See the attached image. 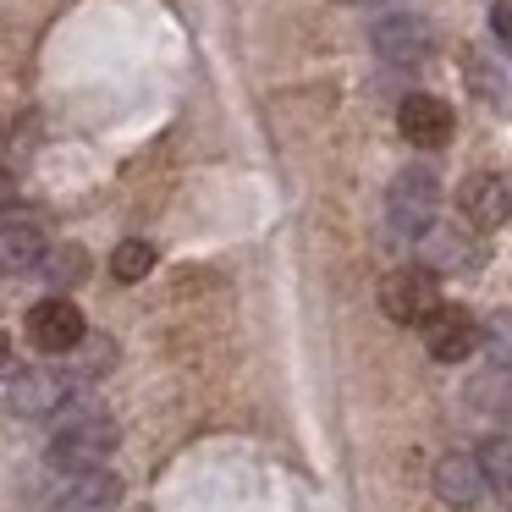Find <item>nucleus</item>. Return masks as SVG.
<instances>
[{"label": "nucleus", "mask_w": 512, "mask_h": 512, "mask_svg": "<svg viewBox=\"0 0 512 512\" xmlns=\"http://www.w3.org/2000/svg\"><path fill=\"white\" fill-rule=\"evenodd\" d=\"M12 364H17V358H12V342H6V336H0V380L12 375Z\"/></svg>", "instance_id": "nucleus-21"}, {"label": "nucleus", "mask_w": 512, "mask_h": 512, "mask_svg": "<svg viewBox=\"0 0 512 512\" xmlns=\"http://www.w3.org/2000/svg\"><path fill=\"white\" fill-rule=\"evenodd\" d=\"M490 34L501 50H512V0H490Z\"/></svg>", "instance_id": "nucleus-19"}, {"label": "nucleus", "mask_w": 512, "mask_h": 512, "mask_svg": "<svg viewBox=\"0 0 512 512\" xmlns=\"http://www.w3.org/2000/svg\"><path fill=\"white\" fill-rule=\"evenodd\" d=\"M507 512H512V507H507Z\"/></svg>", "instance_id": "nucleus-23"}, {"label": "nucleus", "mask_w": 512, "mask_h": 512, "mask_svg": "<svg viewBox=\"0 0 512 512\" xmlns=\"http://www.w3.org/2000/svg\"><path fill=\"white\" fill-rule=\"evenodd\" d=\"M39 276H45L56 292H67V287H78V281L89 276V254H83L78 243H67V248H50V254H45V265H39Z\"/></svg>", "instance_id": "nucleus-16"}, {"label": "nucleus", "mask_w": 512, "mask_h": 512, "mask_svg": "<svg viewBox=\"0 0 512 512\" xmlns=\"http://www.w3.org/2000/svg\"><path fill=\"white\" fill-rule=\"evenodd\" d=\"M116 496H122V485L111 474H83V479H72L61 507L67 512H105V507H116Z\"/></svg>", "instance_id": "nucleus-15"}, {"label": "nucleus", "mask_w": 512, "mask_h": 512, "mask_svg": "<svg viewBox=\"0 0 512 512\" xmlns=\"http://www.w3.org/2000/svg\"><path fill=\"white\" fill-rule=\"evenodd\" d=\"M111 452H116V424L94 408L72 413V419L50 435V468H61V474H72V479L100 474Z\"/></svg>", "instance_id": "nucleus-1"}, {"label": "nucleus", "mask_w": 512, "mask_h": 512, "mask_svg": "<svg viewBox=\"0 0 512 512\" xmlns=\"http://www.w3.org/2000/svg\"><path fill=\"white\" fill-rule=\"evenodd\" d=\"M468 397H474V408H485L512 435V380H479V386H468Z\"/></svg>", "instance_id": "nucleus-18"}, {"label": "nucleus", "mask_w": 512, "mask_h": 512, "mask_svg": "<svg viewBox=\"0 0 512 512\" xmlns=\"http://www.w3.org/2000/svg\"><path fill=\"white\" fill-rule=\"evenodd\" d=\"M149 270H155V248H149L144 237H127V243H116V254H111V276H116V281H144Z\"/></svg>", "instance_id": "nucleus-17"}, {"label": "nucleus", "mask_w": 512, "mask_h": 512, "mask_svg": "<svg viewBox=\"0 0 512 512\" xmlns=\"http://www.w3.org/2000/svg\"><path fill=\"white\" fill-rule=\"evenodd\" d=\"M342 6H369V0H342Z\"/></svg>", "instance_id": "nucleus-22"}, {"label": "nucleus", "mask_w": 512, "mask_h": 512, "mask_svg": "<svg viewBox=\"0 0 512 512\" xmlns=\"http://www.w3.org/2000/svg\"><path fill=\"white\" fill-rule=\"evenodd\" d=\"M435 210H441V182H435L430 166H402L386 188V221L397 237H413L419 243L435 226Z\"/></svg>", "instance_id": "nucleus-2"}, {"label": "nucleus", "mask_w": 512, "mask_h": 512, "mask_svg": "<svg viewBox=\"0 0 512 512\" xmlns=\"http://www.w3.org/2000/svg\"><path fill=\"white\" fill-rule=\"evenodd\" d=\"M67 391H72L67 375H56V369H28V375H17V386H12V413L45 419V413L67 408Z\"/></svg>", "instance_id": "nucleus-11"}, {"label": "nucleus", "mask_w": 512, "mask_h": 512, "mask_svg": "<svg viewBox=\"0 0 512 512\" xmlns=\"http://www.w3.org/2000/svg\"><path fill=\"white\" fill-rule=\"evenodd\" d=\"M424 347H430L435 364H463L468 353H479V320L457 303H441L424 320Z\"/></svg>", "instance_id": "nucleus-6"}, {"label": "nucleus", "mask_w": 512, "mask_h": 512, "mask_svg": "<svg viewBox=\"0 0 512 512\" xmlns=\"http://www.w3.org/2000/svg\"><path fill=\"white\" fill-rule=\"evenodd\" d=\"M457 210H463L468 232H501V226H512V182L501 171H474L457 188Z\"/></svg>", "instance_id": "nucleus-4"}, {"label": "nucleus", "mask_w": 512, "mask_h": 512, "mask_svg": "<svg viewBox=\"0 0 512 512\" xmlns=\"http://www.w3.org/2000/svg\"><path fill=\"white\" fill-rule=\"evenodd\" d=\"M50 254L45 232L34 221H6L0 226V270H39Z\"/></svg>", "instance_id": "nucleus-12"}, {"label": "nucleus", "mask_w": 512, "mask_h": 512, "mask_svg": "<svg viewBox=\"0 0 512 512\" xmlns=\"http://www.w3.org/2000/svg\"><path fill=\"white\" fill-rule=\"evenodd\" d=\"M380 309H386V320H397V325H424L435 309H441V287H435V276L424 265H402V270H391V276L380 281Z\"/></svg>", "instance_id": "nucleus-3"}, {"label": "nucleus", "mask_w": 512, "mask_h": 512, "mask_svg": "<svg viewBox=\"0 0 512 512\" xmlns=\"http://www.w3.org/2000/svg\"><path fill=\"white\" fill-rule=\"evenodd\" d=\"M83 336H89L83 309H72L67 298H45V303L28 309V342H34L39 353H72Z\"/></svg>", "instance_id": "nucleus-8"}, {"label": "nucleus", "mask_w": 512, "mask_h": 512, "mask_svg": "<svg viewBox=\"0 0 512 512\" xmlns=\"http://www.w3.org/2000/svg\"><path fill=\"white\" fill-rule=\"evenodd\" d=\"M479 353L496 375H512V309H490L479 320Z\"/></svg>", "instance_id": "nucleus-13"}, {"label": "nucleus", "mask_w": 512, "mask_h": 512, "mask_svg": "<svg viewBox=\"0 0 512 512\" xmlns=\"http://www.w3.org/2000/svg\"><path fill=\"white\" fill-rule=\"evenodd\" d=\"M474 463H479V474H485V490L512 496V435H490V441H479Z\"/></svg>", "instance_id": "nucleus-14"}, {"label": "nucleus", "mask_w": 512, "mask_h": 512, "mask_svg": "<svg viewBox=\"0 0 512 512\" xmlns=\"http://www.w3.org/2000/svg\"><path fill=\"white\" fill-rule=\"evenodd\" d=\"M12 199H17V182H12V171L0 166V210H12Z\"/></svg>", "instance_id": "nucleus-20"}, {"label": "nucleus", "mask_w": 512, "mask_h": 512, "mask_svg": "<svg viewBox=\"0 0 512 512\" xmlns=\"http://www.w3.org/2000/svg\"><path fill=\"white\" fill-rule=\"evenodd\" d=\"M430 485H435V501H446V507H457V512L474 507V501L485 496V474H479L474 452H446V457H435Z\"/></svg>", "instance_id": "nucleus-10"}, {"label": "nucleus", "mask_w": 512, "mask_h": 512, "mask_svg": "<svg viewBox=\"0 0 512 512\" xmlns=\"http://www.w3.org/2000/svg\"><path fill=\"white\" fill-rule=\"evenodd\" d=\"M397 127L413 149H446L457 133V116H452V105L435 100V94H408V100L397 105Z\"/></svg>", "instance_id": "nucleus-7"}, {"label": "nucleus", "mask_w": 512, "mask_h": 512, "mask_svg": "<svg viewBox=\"0 0 512 512\" xmlns=\"http://www.w3.org/2000/svg\"><path fill=\"white\" fill-rule=\"evenodd\" d=\"M369 45H375V56L391 61V67H413V61L430 56L435 34H430V23H424L419 12H391V17H380V23L369 28Z\"/></svg>", "instance_id": "nucleus-5"}, {"label": "nucleus", "mask_w": 512, "mask_h": 512, "mask_svg": "<svg viewBox=\"0 0 512 512\" xmlns=\"http://www.w3.org/2000/svg\"><path fill=\"white\" fill-rule=\"evenodd\" d=\"M419 254H424V270L441 276V270H474L485 265V243H479L468 226H452V221H435L430 232L419 237Z\"/></svg>", "instance_id": "nucleus-9"}]
</instances>
